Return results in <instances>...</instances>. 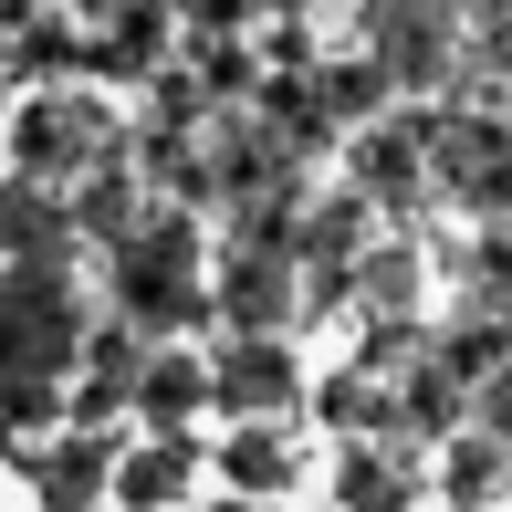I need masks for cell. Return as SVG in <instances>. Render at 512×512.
Wrapping results in <instances>:
<instances>
[{"label": "cell", "mask_w": 512, "mask_h": 512, "mask_svg": "<svg viewBox=\"0 0 512 512\" xmlns=\"http://www.w3.org/2000/svg\"><path fill=\"white\" fill-rule=\"evenodd\" d=\"M209 398H220L230 418H272V408L293 398V356L272 335H230V356L209 366Z\"/></svg>", "instance_id": "6"}, {"label": "cell", "mask_w": 512, "mask_h": 512, "mask_svg": "<svg viewBox=\"0 0 512 512\" xmlns=\"http://www.w3.org/2000/svg\"><path fill=\"white\" fill-rule=\"evenodd\" d=\"M439 199L460 209H512V115H429Z\"/></svg>", "instance_id": "3"}, {"label": "cell", "mask_w": 512, "mask_h": 512, "mask_svg": "<svg viewBox=\"0 0 512 512\" xmlns=\"http://www.w3.org/2000/svg\"><path fill=\"white\" fill-rule=\"evenodd\" d=\"M136 398H147V418H189V408L209 398V366H199V356H147Z\"/></svg>", "instance_id": "12"}, {"label": "cell", "mask_w": 512, "mask_h": 512, "mask_svg": "<svg viewBox=\"0 0 512 512\" xmlns=\"http://www.w3.org/2000/svg\"><path fill=\"white\" fill-rule=\"evenodd\" d=\"M460 387H471V377L439 356V366H418L398 398H387V418H398V429H418V439H460V429H471V398H460Z\"/></svg>", "instance_id": "8"}, {"label": "cell", "mask_w": 512, "mask_h": 512, "mask_svg": "<svg viewBox=\"0 0 512 512\" xmlns=\"http://www.w3.org/2000/svg\"><path fill=\"white\" fill-rule=\"evenodd\" d=\"M126 492H136V502H157V492H178V460H157V450H147V460H136V471H126Z\"/></svg>", "instance_id": "15"}, {"label": "cell", "mask_w": 512, "mask_h": 512, "mask_svg": "<svg viewBox=\"0 0 512 512\" xmlns=\"http://www.w3.org/2000/svg\"><path fill=\"white\" fill-rule=\"evenodd\" d=\"M366 189H345V199H324V209H304V262L324 272V293H345L356 283V262H366Z\"/></svg>", "instance_id": "7"}, {"label": "cell", "mask_w": 512, "mask_h": 512, "mask_svg": "<svg viewBox=\"0 0 512 512\" xmlns=\"http://www.w3.org/2000/svg\"><path fill=\"white\" fill-rule=\"evenodd\" d=\"M21 157H32V168H63V157H74V168H95V157H105V126H95L84 105H42L32 136H21Z\"/></svg>", "instance_id": "9"}, {"label": "cell", "mask_w": 512, "mask_h": 512, "mask_svg": "<svg viewBox=\"0 0 512 512\" xmlns=\"http://www.w3.org/2000/svg\"><path fill=\"white\" fill-rule=\"evenodd\" d=\"M230 471H241V481H283V471H272V439H230Z\"/></svg>", "instance_id": "16"}, {"label": "cell", "mask_w": 512, "mask_h": 512, "mask_svg": "<svg viewBox=\"0 0 512 512\" xmlns=\"http://www.w3.org/2000/svg\"><path fill=\"white\" fill-rule=\"evenodd\" d=\"M356 189L377 199V209L439 199V157H429V126H418V115H377V126H356Z\"/></svg>", "instance_id": "4"}, {"label": "cell", "mask_w": 512, "mask_h": 512, "mask_svg": "<svg viewBox=\"0 0 512 512\" xmlns=\"http://www.w3.org/2000/svg\"><path fill=\"white\" fill-rule=\"evenodd\" d=\"M471 418H481V429H492V439H512V366H492V377H481Z\"/></svg>", "instance_id": "14"}, {"label": "cell", "mask_w": 512, "mask_h": 512, "mask_svg": "<svg viewBox=\"0 0 512 512\" xmlns=\"http://www.w3.org/2000/svg\"><path fill=\"white\" fill-rule=\"evenodd\" d=\"M189 11L209 21V32H220V21H241V11H251V0H189Z\"/></svg>", "instance_id": "17"}, {"label": "cell", "mask_w": 512, "mask_h": 512, "mask_svg": "<svg viewBox=\"0 0 512 512\" xmlns=\"http://www.w3.org/2000/svg\"><path fill=\"white\" fill-rule=\"evenodd\" d=\"M74 304H63V283L42 262H21V272H0V387L11 398H42V377H53L63 356H74Z\"/></svg>", "instance_id": "2"}, {"label": "cell", "mask_w": 512, "mask_h": 512, "mask_svg": "<svg viewBox=\"0 0 512 512\" xmlns=\"http://www.w3.org/2000/svg\"><path fill=\"white\" fill-rule=\"evenodd\" d=\"M366 53L429 95V84H460V53H471V0H366Z\"/></svg>", "instance_id": "1"}, {"label": "cell", "mask_w": 512, "mask_h": 512, "mask_svg": "<svg viewBox=\"0 0 512 512\" xmlns=\"http://www.w3.org/2000/svg\"><path fill=\"white\" fill-rule=\"evenodd\" d=\"M502 481H512V439H492V429L471 418V429L450 439V502H471V512H481Z\"/></svg>", "instance_id": "10"}, {"label": "cell", "mask_w": 512, "mask_h": 512, "mask_svg": "<svg viewBox=\"0 0 512 512\" xmlns=\"http://www.w3.org/2000/svg\"><path fill=\"white\" fill-rule=\"evenodd\" d=\"M345 293H366V314H408V304H418V251H398V241H387V251H366Z\"/></svg>", "instance_id": "11"}, {"label": "cell", "mask_w": 512, "mask_h": 512, "mask_svg": "<svg viewBox=\"0 0 512 512\" xmlns=\"http://www.w3.org/2000/svg\"><path fill=\"white\" fill-rule=\"evenodd\" d=\"M0 241H11L21 262H42V251H53V209H42L32 189H0Z\"/></svg>", "instance_id": "13"}, {"label": "cell", "mask_w": 512, "mask_h": 512, "mask_svg": "<svg viewBox=\"0 0 512 512\" xmlns=\"http://www.w3.org/2000/svg\"><path fill=\"white\" fill-rule=\"evenodd\" d=\"M115 283H126V314L136 324H178L199 314V283H189V230H157V241H115Z\"/></svg>", "instance_id": "5"}]
</instances>
